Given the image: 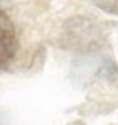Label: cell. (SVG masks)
<instances>
[{"mask_svg":"<svg viewBox=\"0 0 118 125\" xmlns=\"http://www.w3.org/2000/svg\"><path fill=\"white\" fill-rule=\"evenodd\" d=\"M18 50V37L14 23L9 16L0 9V72L13 60Z\"/></svg>","mask_w":118,"mask_h":125,"instance_id":"cell-1","label":"cell"},{"mask_svg":"<svg viewBox=\"0 0 118 125\" xmlns=\"http://www.w3.org/2000/svg\"><path fill=\"white\" fill-rule=\"evenodd\" d=\"M95 6L110 14H118V0H91Z\"/></svg>","mask_w":118,"mask_h":125,"instance_id":"cell-2","label":"cell"}]
</instances>
